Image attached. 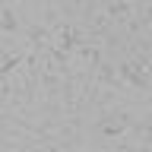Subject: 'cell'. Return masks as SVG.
I'll return each mask as SVG.
<instances>
[{
	"label": "cell",
	"instance_id": "cell-1",
	"mask_svg": "<svg viewBox=\"0 0 152 152\" xmlns=\"http://www.w3.org/2000/svg\"><path fill=\"white\" fill-rule=\"evenodd\" d=\"M0 26H3V35H26V19H19V16H16L13 3H3Z\"/></svg>",
	"mask_w": 152,
	"mask_h": 152
},
{
	"label": "cell",
	"instance_id": "cell-2",
	"mask_svg": "<svg viewBox=\"0 0 152 152\" xmlns=\"http://www.w3.org/2000/svg\"><path fill=\"white\" fill-rule=\"evenodd\" d=\"M149 32H152V22H149Z\"/></svg>",
	"mask_w": 152,
	"mask_h": 152
}]
</instances>
